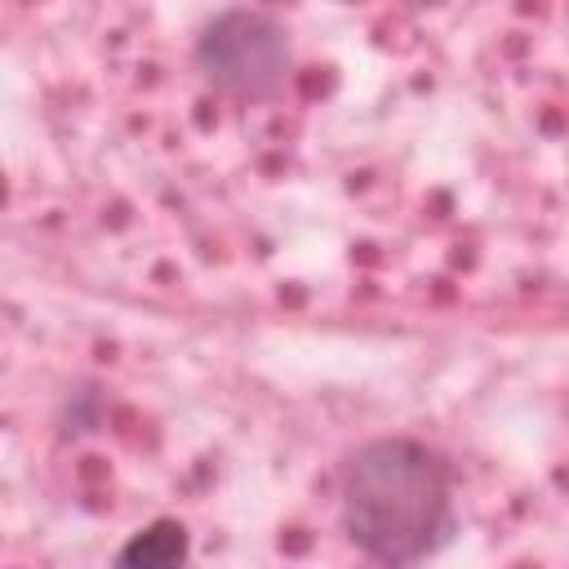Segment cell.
Listing matches in <instances>:
<instances>
[{
  "label": "cell",
  "instance_id": "cell-1",
  "mask_svg": "<svg viewBox=\"0 0 569 569\" xmlns=\"http://www.w3.org/2000/svg\"><path fill=\"white\" fill-rule=\"evenodd\" d=\"M342 529L382 569H413L458 533L449 471L409 436H378L342 467Z\"/></svg>",
  "mask_w": 569,
  "mask_h": 569
},
{
  "label": "cell",
  "instance_id": "cell-2",
  "mask_svg": "<svg viewBox=\"0 0 569 569\" xmlns=\"http://www.w3.org/2000/svg\"><path fill=\"white\" fill-rule=\"evenodd\" d=\"M293 62L289 31L267 9H218L196 36V71L227 98H267Z\"/></svg>",
  "mask_w": 569,
  "mask_h": 569
},
{
  "label": "cell",
  "instance_id": "cell-3",
  "mask_svg": "<svg viewBox=\"0 0 569 569\" xmlns=\"http://www.w3.org/2000/svg\"><path fill=\"white\" fill-rule=\"evenodd\" d=\"M187 556H191L187 529L178 520L160 516L120 542L111 569H187Z\"/></svg>",
  "mask_w": 569,
  "mask_h": 569
}]
</instances>
